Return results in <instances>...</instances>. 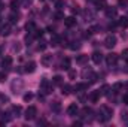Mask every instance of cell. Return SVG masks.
Returning <instances> with one entry per match:
<instances>
[{
	"mask_svg": "<svg viewBox=\"0 0 128 127\" xmlns=\"http://www.w3.org/2000/svg\"><path fill=\"white\" fill-rule=\"evenodd\" d=\"M86 61H88V55L86 54H80V55L76 57V63L78 64H85Z\"/></svg>",
	"mask_w": 128,
	"mask_h": 127,
	"instance_id": "cell-17",
	"label": "cell"
},
{
	"mask_svg": "<svg viewBox=\"0 0 128 127\" xmlns=\"http://www.w3.org/2000/svg\"><path fill=\"white\" fill-rule=\"evenodd\" d=\"M33 36H34L36 39L42 37V36H43V30H42V29H34V32H33Z\"/></svg>",
	"mask_w": 128,
	"mask_h": 127,
	"instance_id": "cell-30",
	"label": "cell"
},
{
	"mask_svg": "<svg viewBox=\"0 0 128 127\" xmlns=\"http://www.w3.org/2000/svg\"><path fill=\"white\" fill-rule=\"evenodd\" d=\"M88 30L91 32V34H96V33H98L101 29H100V26H92V27H90Z\"/></svg>",
	"mask_w": 128,
	"mask_h": 127,
	"instance_id": "cell-32",
	"label": "cell"
},
{
	"mask_svg": "<svg viewBox=\"0 0 128 127\" xmlns=\"http://www.w3.org/2000/svg\"><path fill=\"white\" fill-rule=\"evenodd\" d=\"M18 18H20V14L18 12H12L9 15V23L10 24H15V23H18Z\"/></svg>",
	"mask_w": 128,
	"mask_h": 127,
	"instance_id": "cell-19",
	"label": "cell"
},
{
	"mask_svg": "<svg viewBox=\"0 0 128 127\" xmlns=\"http://www.w3.org/2000/svg\"><path fill=\"white\" fill-rule=\"evenodd\" d=\"M73 126L76 127V126H82V121H74V123H73Z\"/></svg>",
	"mask_w": 128,
	"mask_h": 127,
	"instance_id": "cell-50",
	"label": "cell"
},
{
	"mask_svg": "<svg viewBox=\"0 0 128 127\" xmlns=\"http://www.w3.org/2000/svg\"><path fill=\"white\" fill-rule=\"evenodd\" d=\"M109 91H112V87H110V85H107V84H104V85L98 90L100 96H107V94H109Z\"/></svg>",
	"mask_w": 128,
	"mask_h": 127,
	"instance_id": "cell-12",
	"label": "cell"
},
{
	"mask_svg": "<svg viewBox=\"0 0 128 127\" xmlns=\"http://www.w3.org/2000/svg\"><path fill=\"white\" fill-rule=\"evenodd\" d=\"M124 70H125V72H127V73H128V66H127V67H125V69H124Z\"/></svg>",
	"mask_w": 128,
	"mask_h": 127,
	"instance_id": "cell-52",
	"label": "cell"
},
{
	"mask_svg": "<svg viewBox=\"0 0 128 127\" xmlns=\"http://www.w3.org/2000/svg\"><path fill=\"white\" fill-rule=\"evenodd\" d=\"M104 11H106V17H107V18H115V17L118 15V9H116V8H109V6H107Z\"/></svg>",
	"mask_w": 128,
	"mask_h": 127,
	"instance_id": "cell-9",
	"label": "cell"
},
{
	"mask_svg": "<svg viewBox=\"0 0 128 127\" xmlns=\"http://www.w3.org/2000/svg\"><path fill=\"white\" fill-rule=\"evenodd\" d=\"M18 2H21L24 6H28V5H32V0H18Z\"/></svg>",
	"mask_w": 128,
	"mask_h": 127,
	"instance_id": "cell-43",
	"label": "cell"
},
{
	"mask_svg": "<svg viewBox=\"0 0 128 127\" xmlns=\"http://www.w3.org/2000/svg\"><path fill=\"white\" fill-rule=\"evenodd\" d=\"M94 3H96V8H97V9H106V8H107L106 0H96Z\"/></svg>",
	"mask_w": 128,
	"mask_h": 127,
	"instance_id": "cell-21",
	"label": "cell"
},
{
	"mask_svg": "<svg viewBox=\"0 0 128 127\" xmlns=\"http://www.w3.org/2000/svg\"><path fill=\"white\" fill-rule=\"evenodd\" d=\"M116 45V37L113 34H109L106 39H104V46L106 48H113Z\"/></svg>",
	"mask_w": 128,
	"mask_h": 127,
	"instance_id": "cell-6",
	"label": "cell"
},
{
	"mask_svg": "<svg viewBox=\"0 0 128 127\" xmlns=\"http://www.w3.org/2000/svg\"><path fill=\"white\" fill-rule=\"evenodd\" d=\"M54 18H55L57 21H60V20H64V15L58 11V12H55V14H54Z\"/></svg>",
	"mask_w": 128,
	"mask_h": 127,
	"instance_id": "cell-35",
	"label": "cell"
},
{
	"mask_svg": "<svg viewBox=\"0 0 128 127\" xmlns=\"http://www.w3.org/2000/svg\"><path fill=\"white\" fill-rule=\"evenodd\" d=\"M40 88H42V91H43L45 94L52 93V84H49L48 79H42V82H40Z\"/></svg>",
	"mask_w": 128,
	"mask_h": 127,
	"instance_id": "cell-3",
	"label": "cell"
},
{
	"mask_svg": "<svg viewBox=\"0 0 128 127\" xmlns=\"http://www.w3.org/2000/svg\"><path fill=\"white\" fill-rule=\"evenodd\" d=\"M122 102H124L125 105H128V94H125L124 97H122Z\"/></svg>",
	"mask_w": 128,
	"mask_h": 127,
	"instance_id": "cell-46",
	"label": "cell"
},
{
	"mask_svg": "<svg viewBox=\"0 0 128 127\" xmlns=\"http://www.w3.org/2000/svg\"><path fill=\"white\" fill-rule=\"evenodd\" d=\"M36 70V63L34 61H30V63L26 64V69H24V72H27V73H33Z\"/></svg>",
	"mask_w": 128,
	"mask_h": 127,
	"instance_id": "cell-15",
	"label": "cell"
},
{
	"mask_svg": "<svg viewBox=\"0 0 128 127\" xmlns=\"http://www.w3.org/2000/svg\"><path fill=\"white\" fill-rule=\"evenodd\" d=\"M64 26L66 27H73V26H76V20H74V17H67V18H64Z\"/></svg>",
	"mask_w": 128,
	"mask_h": 127,
	"instance_id": "cell-11",
	"label": "cell"
},
{
	"mask_svg": "<svg viewBox=\"0 0 128 127\" xmlns=\"http://www.w3.org/2000/svg\"><path fill=\"white\" fill-rule=\"evenodd\" d=\"M2 66L6 67V69H9V67L12 66V57H10V55H6V57L2 60Z\"/></svg>",
	"mask_w": 128,
	"mask_h": 127,
	"instance_id": "cell-14",
	"label": "cell"
},
{
	"mask_svg": "<svg viewBox=\"0 0 128 127\" xmlns=\"http://www.w3.org/2000/svg\"><path fill=\"white\" fill-rule=\"evenodd\" d=\"M36 115H37V109H36V106H28L27 109H26V120L27 121H32L36 118Z\"/></svg>",
	"mask_w": 128,
	"mask_h": 127,
	"instance_id": "cell-2",
	"label": "cell"
},
{
	"mask_svg": "<svg viewBox=\"0 0 128 127\" xmlns=\"http://www.w3.org/2000/svg\"><path fill=\"white\" fill-rule=\"evenodd\" d=\"M78 112H79V108H78V105H76V103L68 105V108H67V114H68L70 117H74Z\"/></svg>",
	"mask_w": 128,
	"mask_h": 127,
	"instance_id": "cell-8",
	"label": "cell"
},
{
	"mask_svg": "<svg viewBox=\"0 0 128 127\" xmlns=\"http://www.w3.org/2000/svg\"><path fill=\"white\" fill-rule=\"evenodd\" d=\"M52 82H54L55 85H63V76H60V75H57V76H54V79H52Z\"/></svg>",
	"mask_w": 128,
	"mask_h": 127,
	"instance_id": "cell-27",
	"label": "cell"
},
{
	"mask_svg": "<svg viewBox=\"0 0 128 127\" xmlns=\"http://www.w3.org/2000/svg\"><path fill=\"white\" fill-rule=\"evenodd\" d=\"M51 61H52V55H43L42 57V64L43 66H49Z\"/></svg>",
	"mask_w": 128,
	"mask_h": 127,
	"instance_id": "cell-25",
	"label": "cell"
},
{
	"mask_svg": "<svg viewBox=\"0 0 128 127\" xmlns=\"http://www.w3.org/2000/svg\"><path fill=\"white\" fill-rule=\"evenodd\" d=\"M118 6H121V8H127L128 6V0H118Z\"/></svg>",
	"mask_w": 128,
	"mask_h": 127,
	"instance_id": "cell-36",
	"label": "cell"
},
{
	"mask_svg": "<svg viewBox=\"0 0 128 127\" xmlns=\"http://www.w3.org/2000/svg\"><path fill=\"white\" fill-rule=\"evenodd\" d=\"M88 99H90L92 103L98 102V99H100V93H98V90H97V91H91V93H90V96H88Z\"/></svg>",
	"mask_w": 128,
	"mask_h": 127,
	"instance_id": "cell-16",
	"label": "cell"
},
{
	"mask_svg": "<svg viewBox=\"0 0 128 127\" xmlns=\"http://www.w3.org/2000/svg\"><path fill=\"white\" fill-rule=\"evenodd\" d=\"M91 60H92L96 64H100L101 61H103V54H101L100 51H94L92 55H91Z\"/></svg>",
	"mask_w": 128,
	"mask_h": 127,
	"instance_id": "cell-7",
	"label": "cell"
},
{
	"mask_svg": "<svg viewBox=\"0 0 128 127\" xmlns=\"http://www.w3.org/2000/svg\"><path fill=\"white\" fill-rule=\"evenodd\" d=\"M24 87V82L21 81V79H15V81H12V84H10V88H12V91L16 94V93H20V90Z\"/></svg>",
	"mask_w": 128,
	"mask_h": 127,
	"instance_id": "cell-4",
	"label": "cell"
},
{
	"mask_svg": "<svg viewBox=\"0 0 128 127\" xmlns=\"http://www.w3.org/2000/svg\"><path fill=\"white\" fill-rule=\"evenodd\" d=\"M21 111H22V109H21V106H12V109H10V112H12V114H15L14 117H20Z\"/></svg>",
	"mask_w": 128,
	"mask_h": 127,
	"instance_id": "cell-26",
	"label": "cell"
},
{
	"mask_svg": "<svg viewBox=\"0 0 128 127\" xmlns=\"http://www.w3.org/2000/svg\"><path fill=\"white\" fill-rule=\"evenodd\" d=\"M60 108H61V105H60L58 102H54V103L51 105V109H52V111H55V112H58V111H60Z\"/></svg>",
	"mask_w": 128,
	"mask_h": 127,
	"instance_id": "cell-31",
	"label": "cell"
},
{
	"mask_svg": "<svg viewBox=\"0 0 128 127\" xmlns=\"http://www.w3.org/2000/svg\"><path fill=\"white\" fill-rule=\"evenodd\" d=\"M68 78H72V79H73V78H76V72L68 69Z\"/></svg>",
	"mask_w": 128,
	"mask_h": 127,
	"instance_id": "cell-42",
	"label": "cell"
},
{
	"mask_svg": "<svg viewBox=\"0 0 128 127\" xmlns=\"http://www.w3.org/2000/svg\"><path fill=\"white\" fill-rule=\"evenodd\" d=\"M118 26L122 27V29H127L128 27V18L127 17H121V18L118 20Z\"/></svg>",
	"mask_w": 128,
	"mask_h": 127,
	"instance_id": "cell-18",
	"label": "cell"
},
{
	"mask_svg": "<svg viewBox=\"0 0 128 127\" xmlns=\"http://www.w3.org/2000/svg\"><path fill=\"white\" fill-rule=\"evenodd\" d=\"M60 42H61V37L54 33L52 37H51V45H52V46H57V45H60Z\"/></svg>",
	"mask_w": 128,
	"mask_h": 127,
	"instance_id": "cell-20",
	"label": "cell"
},
{
	"mask_svg": "<svg viewBox=\"0 0 128 127\" xmlns=\"http://www.w3.org/2000/svg\"><path fill=\"white\" fill-rule=\"evenodd\" d=\"M79 102H82V103H85V102H88V97L84 94H79Z\"/></svg>",
	"mask_w": 128,
	"mask_h": 127,
	"instance_id": "cell-41",
	"label": "cell"
},
{
	"mask_svg": "<svg viewBox=\"0 0 128 127\" xmlns=\"http://www.w3.org/2000/svg\"><path fill=\"white\" fill-rule=\"evenodd\" d=\"M106 63H107V66H115L118 63V54H115V52L107 54L106 55Z\"/></svg>",
	"mask_w": 128,
	"mask_h": 127,
	"instance_id": "cell-5",
	"label": "cell"
},
{
	"mask_svg": "<svg viewBox=\"0 0 128 127\" xmlns=\"http://www.w3.org/2000/svg\"><path fill=\"white\" fill-rule=\"evenodd\" d=\"M37 124H39V126H40V124H46V120H39Z\"/></svg>",
	"mask_w": 128,
	"mask_h": 127,
	"instance_id": "cell-49",
	"label": "cell"
},
{
	"mask_svg": "<svg viewBox=\"0 0 128 127\" xmlns=\"http://www.w3.org/2000/svg\"><path fill=\"white\" fill-rule=\"evenodd\" d=\"M64 6V0H55V8L60 11V9H63Z\"/></svg>",
	"mask_w": 128,
	"mask_h": 127,
	"instance_id": "cell-34",
	"label": "cell"
},
{
	"mask_svg": "<svg viewBox=\"0 0 128 127\" xmlns=\"http://www.w3.org/2000/svg\"><path fill=\"white\" fill-rule=\"evenodd\" d=\"M112 115H113V111H112L109 106H101V109L98 111V117H97V120L101 121V123H106L107 120L112 118Z\"/></svg>",
	"mask_w": 128,
	"mask_h": 127,
	"instance_id": "cell-1",
	"label": "cell"
},
{
	"mask_svg": "<svg viewBox=\"0 0 128 127\" xmlns=\"http://www.w3.org/2000/svg\"><path fill=\"white\" fill-rule=\"evenodd\" d=\"M91 114H92V109H91V108L85 106V108L82 109V117H84V118H88V117H90Z\"/></svg>",
	"mask_w": 128,
	"mask_h": 127,
	"instance_id": "cell-24",
	"label": "cell"
},
{
	"mask_svg": "<svg viewBox=\"0 0 128 127\" xmlns=\"http://www.w3.org/2000/svg\"><path fill=\"white\" fill-rule=\"evenodd\" d=\"M4 79H6V75H4V73H0V82L4 81Z\"/></svg>",
	"mask_w": 128,
	"mask_h": 127,
	"instance_id": "cell-47",
	"label": "cell"
},
{
	"mask_svg": "<svg viewBox=\"0 0 128 127\" xmlns=\"http://www.w3.org/2000/svg\"><path fill=\"white\" fill-rule=\"evenodd\" d=\"M82 15H84V18H85V21H92V20L96 18L94 12H92L91 9H85V11L82 12Z\"/></svg>",
	"mask_w": 128,
	"mask_h": 127,
	"instance_id": "cell-10",
	"label": "cell"
},
{
	"mask_svg": "<svg viewBox=\"0 0 128 127\" xmlns=\"http://www.w3.org/2000/svg\"><path fill=\"white\" fill-rule=\"evenodd\" d=\"M0 100H2V102H9V97L4 96V94H0Z\"/></svg>",
	"mask_w": 128,
	"mask_h": 127,
	"instance_id": "cell-44",
	"label": "cell"
},
{
	"mask_svg": "<svg viewBox=\"0 0 128 127\" xmlns=\"http://www.w3.org/2000/svg\"><path fill=\"white\" fill-rule=\"evenodd\" d=\"M68 48L73 49V51H74V49H79V48H80V43H79V42H72V45H68Z\"/></svg>",
	"mask_w": 128,
	"mask_h": 127,
	"instance_id": "cell-33",
	"label": "cell"
},
{
	"mask_svg": "<svg viewBox=\"0 0 128 127\" xmlns=\"http://www.w3.org/2000/svg\"><path fill=\"white\" fill-rule=\"evenodd\" d=\"M2 52H3V46H0V55H2Z\"/></svg>",
	"mask_w": 128,
	"mask_h": 127,
	"instance_id": "cell-51",
	"label": "cell"
},
{
	"mask_svg": "<svg viewBox=\"0 0 128 127\" xmlns=\"http://www.w3.org/2000/svg\"><path fill=\"white\" fill-rule=\"evenodd\" d=\"M26 29L28 30V33H33V32H34V29H36V24H34L33 21H30V23H27V24H26Z\"/></svg>",
	"mask_w": 128,
	"mask_h": 127,
	"instance_id": "cell-28",
	"label": "cell"
},
{
	"mask_svg": "<svg viewBox=\"0 0 128 127\" xmlns=\"http://www.w3.org/2000/svg\"><path fill=\"white\" fill-rule=\"evenodd\" d=\"M46 30H48V32L51 33V34H54V33H55V32H54V29H52V27H51V26H49V27H48V29H46Z\"/></svg>",
	"mask_w": 128,
	"mask_h": 127,
	"instance_id": "cell-48",
	"label": "cell"
},
{
	"mask_svg": "<svg viewBox=\"0 0 128 127\" xmlns=\"http://www.w3.org/2000/svg\"><path fill=\"white\" fill-rule=\"evenodd\" d=\"M72 90H73L72 85H63V87H61V93H63L64 96H68L72 93Z\"/></svg>",
	"mask_w": 128,
	"mask_h": 127,
	"instance_id": "cell-23",
	"label": "cell"
},
{
	"mask_svg": "<svg viewBox=\"0 0 128 127\" xmlns=\"http://www.w3.org/2000/svg\"><path fill=\"white\" fill-rule=\"evenodd\" d=\"M33 99V93H27V94H24V102H30Z\"/></svg>",
	"mask_w": 128,
	"mask_h": 127,
	"instance_id": "cell-39",
	"label": "cell"
},
{
	"mask_svg": "<svg viewBox=\"0 0 128 127\" xmlns=\"http://www.w3.org/2000/svg\"><path fill=\"white\" fill-rule=\"evenodd\" d=\"M122 57H124V58H125V60L128 61V48H127V49H124V51H122Z\"/></svg>",
	"mask_w": 128,
	"mask_h": 127,
	"instance_id": "cell-45",
	"label": "cell"
},
{
	"mask_svg": "<svg viewBox=\"0 0 128 127\" xmlns=\"http://www.w3.org/2000/svg\"><path fill=\"white\" fill-rule=\"evenodd\" d=\"M10 23H8V24H4L3 27H2V30H0V34L2 36H8V34H10Z\"/></svg>",
	"mask_w": 128,
	"mask_h": 127,
	"instance_id": "cell-13",
	"label": "cell"
},
{
	"mask_svg": "<svg viewBox=\"0 0 128 127\" xmlns=\"http://www.w3.org/2000/svg\"><path fill=\"white\" fill-rule=\"evenodd\" d=\"M45 48H46V42H45V40H42V42L39 43V46H37V49H39V51H43Z\"/></svg>",
	"mask_w": 128,
	"mask_h": 127,
	"instance_id": "cell-38",
	"label": "cell"
},
{
	"mask_svg": "<svg viewBox=\"0 0 128 127\" xmlns=\"http://www.w3.org/2000/svg\"><path fill=\"white\" fill-rule=\"evenodd\" d=\"M18 5H20V2H16V0H14V2L10 3V9H12V11H15V9L18 8Z\"/></svg>",
	"mask_w": 128,
	"mask_h": 127,
	"instance_id": "cell-40",
	"label": "cell"
},
{
	"mask_svg": "<svg viewBox=\"0 0 128 127\" xmlns=\"http://www.w3.org/2000/svg\"><path fill=\"white\" fill-rule=\"evenodd\" d=\"M0 11H2V6H0Z\"/></svg>",
	"mask_w": 128,
	"mask_h": 127,
	"instance_id": "cell-53",
	"label": "cell"
},
{
	"mask_svg": "<svg viewBox=\"0 0 128 127\" xmlns=\"http://www.w3.org/2000/svg\"><path fill=\"white\" fill-rule=\"evenodd\" d=\"M61 69H66V70L70 69V60L68 58H64L63 61H61Z\"/></svg>",
	"mask_w": 128,
	"mask_h": 127,
	"instance_id": "cell-29",
	"label": "cell"
},
{
	"mask_svg": "<svg viewBox=\"0 0 128 127\" xmlns=\"http://www.w3.org/2000/svg\"><path fill=\"white\" fill-rule=\"evenodd\" d=\"M88 87H90V84H78L76 87H73V90L74 91H85V90H88Z\"/></svg>",
	"mask_w": 128,
	"mask_h": 127,
	"instance_id": "cell-22",
	"label": "cell"
},
{
	"mask_svg": "<svg viewBox=\"0 0 128 127\" xmlns=\"http://www.w3.org/2000/svg\"><path fill=\"white\" fill-rule=\"evenodd\" d=\"M121 88H122V84H121V82H118V84H115V85L112 87V91H119Z\"/></svg>",
	"mask_w": 128,
	"mask_h": 127,
	"instance_id": "cell-37",
	"label": "cell"
}]
</instances>
